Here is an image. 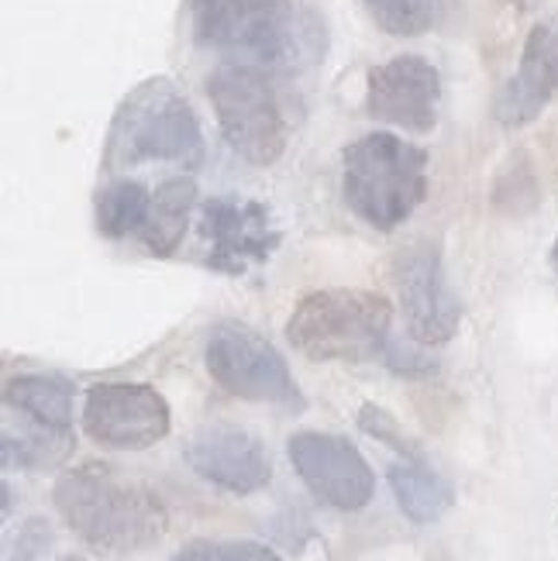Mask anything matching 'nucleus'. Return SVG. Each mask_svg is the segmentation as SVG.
<instances>
[{
  "label": "nucleus",
  "mask_w": 558,
  "mask_h": 561,
  "mask_svg": "<svg viewBox=\"0 0 558 561\" xmlns=\"http://www.w3.org/2000/svg\"><path fill=\"white\" fill-rule=\"evenodd\" d=\"M56 510L83 545L104 554H135L152 548L169 514L156 490L121 476L114 466H80L59 476Z\"/></svg>",
  "instance_id": "nucleus-1"
},
{
  "label": "nucleus",
  "mask_w": 558,
  "mask_h": 561,
  "mask_svg": "<svg viewBox=\"0 0 558 561\" xmlns=\"http://www.w3.org/2000/svg\"><path fill=\"white\" fill-rule=\"evenodd\" d=\"M201 45L231 53L238 62L294 72L318 59V21L294 0H186Z\"/></svg>",
  "instance_id": "nucleus-2"
},
{
  "label": "nucleus",
  "mask_w": 558,
  "mask_h": 561,
  "mask_svg": "<svg viewBox=\"0 0 558 561\" xmlns=\"http://www.w3.org/2000/svg\"><path fill=\"white\" fill-rule=\"evenodd\" d=\"M342 193L366 225L394 231L428 197V152L390 131L358 138L342 159Z\"/></svg>",
  "instance_id": "nucleus-3"
},
{
  "label": "nucleus",
  "mask_w": 558,
  "mask_h": 561,
  "mask_svg": "<svg viewBox=\"0 0 558 561\" xmlns=\"http://www.w3.org/2000/svg\"><path fill=\"white\" fill-rule=\"evenodd\" d=\"M394 307L369 289H321L304 297L286 337L310 362H366L390 348Z\"/></svg>",
  "instance_id": "nucleus-4"
},
{
  "label": "nucleus",
  "mask_w": 558,
  "mask_h": 561,
  "mask_svg": "<svg viewBox=\"0 0 558 561\" xmlns=\"http://www.w3.org/2000/svg\"><path fill=\"white\" fill-rule=\"evenodd\" d=\"M204 156V138L197 114L186 96L169 80L141 83L121 104L107 138V165L135 162H186L197 165Z\"/></svg>",
  "instance_id": "nucleus-5"
},
{
  "label": "nucleus",
  "mask_w": 558,
  "mask_h": 561,
  "mask_svg": "<svg viewBox=\"0 0 558 561\" xmlns=\"http://www.w3.org/2000/svg\"><path fill=\"white\" fill-rule=\"evenodd\" d=\"M217 125L231 149L252 165H273L289 141V117L270 69L249 62L217 66L207 80Z\"/></svg>",
  "instance_id": "nucleus-6"
},
{
  "label": "nucleus",
  "mask_w": 558,
  "mask_h": 561,
  "mask_svg": "<svg viewBox=\"0 0 558 561\" xmlns=\"http://www.w3.org/2000/svg\"><path fill=\"white\" fill-rule=\"evenodd\" d=\"M204 362L214 382L228 389L231 397L252 400V403H276V407L304 403L283 355L246 324H235V321L217 324L207 337Z\"/></svg>",
  "instance_id": "nucleus-7"
},
{
  "label": "nucleus",
  "mask_w": 558,
  "mask_h": 561,
  "mask_svg": "<svg viewBox=\"0 0 558 561\" xmlns=\"http://www.w3.org/2000/svg\"><path fill=\"white\" fill-rule=\"evenodd\" d=\"M83 431L90 442L114 451H141L169 434V403L152 386L101 382L87 393Z\"/></svg>",
  "instance_id": "nucleus-8"
},
{
  "label": "nucleus",
  "mask_w": 558,
  "mask_h": 561,
  "mask_svg": "<svg viewBox=\"0 0 558 561\" xmlns=\"http://www.w3.org/2000/svg\"><path fill=\"white\" fill-rule=\"evenodd\" d=\"M289 461L307 490L334 510H362L376 493V476L362 451L338 434L300 431L289 437Z\"/></svg>",
  "instance_id": "nucleus-9"
},
{
  "label": "nucleus",
  "mask_w": 558,
  "mask_h": 561,
  "mask_svg": "<svg viewBox=\"0 0 558 561\" xmlns=\"http://www.w3.org/2000/svg\"><path fill=\"white\" fill-rule=\"evenodd\" d=\"M442 77L421 56H397L369 69L366 111L369 117L403 131L424 135L439 125Z\"/></svg>",
  "instance_id": "nucleus-10"
},
{
  "label": "nucleus",
  "mask_w": 558,
  "mask_h": 561,
  "mask_svg": "<svg viewBox=\"0 0 558 561\" xmlns=\"http://www.w3.org/2000/svg\"><path fill=\"white\" fill-rule=\"evenodd\" d=\"M397 286H400L407 331L418 345L434 348L455 337L458 321H463V307H458L455 293L445 279L439 252L428 245L407 249L397 262Z\"/></svg>",
  "instance_id": "nucleus-11"
},
{
  "label": "nucleus",
  "mask_w": 558,
  "mask_h": 561,
  "mask_svg": "<svg viewBox=\"0 0 558 561\" xmlns=\"http://www.w3.org/2000/svg\"><path fill=\"white\" fill-rule=\"evenodd\" d=\"M201 231L210 241L207 265L228 276L265 265L280 249V231L273 228L270 210L252 201H207L201 210Z\"/></svg>",
  "instance_id": "nucleus-12"
},
{
  "label": "nucleus",
  "mask_w": 558,
  "mask_h": 561,
  "mask_svg": "<svg viewBox=\"0 0 558 561\" xmlns=\"http://www.w3.org/2000/svg\"><path fill=\"white\" fill-rule=\"evenodd\" d=\"M186 461L201 479L249 496L270 485L273 461L255 434L231 424H207L186 442Z\"/></svg>",
  "instance_id": "nucleus-13"
},
{
  "label": "nucleus",
  "mask_w": 558,
  "mask_h": 561,
  "mask_svg": "<svg viewBox=\"0 0 558 561\" xmlns=\"http://www.w3.org/2000/svg\"><path fill=\"white\" fill-rule=\"evenodd\" d=\"M555 93H558V35L548 24H535L524 42L521 66L500 90L493 114L503 128H524L548 107Z\"/></svg>",
  "instance_id": "nucleus-14"
},
{
  "label": "nucleus",
  "mask_w": 558,
  "mask_h": 561,
  "mask_svg": "<svg viewBox=\"0 0 558 561\" xmlns=\"http://www.w3.org/2000/svg\"><path fill=\"white\" fill-rule=\"evenodd\" d=\"M197 204V183L193 180H166L149 201V214H145V225H141V241L145 249L152 255L166 259L173 255L176 245L186 234L190 225V210Z\"/></svg>",
  "instance_id": "nucleus-15"
},
{
  "label": "nucleus",
  "mask_w": 558,
  "mask_h": 561,
  "mask_svg": "<svg viewBox=\"0 0 558 561\" xmlns=\"http://www.w3.org/2000/svg\"><path fill=\"white\" fill-rule=\"evenodd\" d=\"M390 485H394L400 510L414 524H434L439 517H445L448 506L455 503L452 485L439 472H431L424 461H414V458L390 466Z\"/></svg>",
  "instance_id": "nucleus-16"
},
{
  "label": "nucleus",
  "mask_w": 558,
  "mask_h": 561,
  "mask_svg": "<svg viewBox=\"0 0 558 561\" xmlns=\"http://www.w3.org/2000/svg\"><path fill=\"white\" fill-rule=\"evenodd\" d=\"M4 400L45 427H72V386L59 376H14L4 389Z\"/></svg>",
  "instance_id": "nucleus-17"
},
{
  "label": "nucleus",
  "mask_w": 558,
  "mask_h": 561,
  "mask_svg": "<svg viewBox=\"0 0 558 561\" xmlns=\"http://www.w3.org/2000/svg\"><path fill=\"white\" fill-rule=\"evenodd\" d=\"M152 193H145L141 183L117 180L107 183L96 197V228L107 238H128L132 231H141L145 214H149Z\"/></svg>",
  "instance_id": "nucleus-18"
},
{
  "label": "nucleus",
  "mask_w": 558,
  "mask_h": 561,
  "mask_svg": "<svg viewBox=\"0 0 558 561\" xmlns=\"http://www.w3.org/2000/svg\"><path fill=\"white\" fill-rule=\"evenodd\" d=\"M32 431H18V437L11 431H4V466L14 469H42V466H56L62 461L72 448V437L69 431L59 427H45L38 421H32Z\"/></svg>",
  "instance_id": "nucleus-19"
},
{
  "label": "nucleus",
  "mask_w": 558,
  "mask_h": 561,
  "mask_svg": "<svg viewBox=\"0 0 558 561\" xmlns=\"http://www.w3.org/2000/svg\"><path fill=\"white\" fill-rule=\"evenodd\" d=\"M369 18L394 38L424 35L439 21V0H362Z\"/></svg>",
  "instance_id": "nucleus-20"
},
{
  "label": "nucleus",
  "mask_w": 558,
  "mask_h": 561,
  "mask_svg": "<svg viewBox=\"0 0 558 561\" xmlns=\"http://www.w3.org/2000/svg\"><path fill=\"white\" fill-rule=\"evenodd\" d=\"M173 561H280L276 551L255 541H193Z\"/></svg>",
  "instance_id": "nucleus-21"
},
{
  "label": "nucleus",
  "mask_w": 558,
  "mask_h": 561,
  "mask_svg": "<svg viewBox=\"0 0 558 561\" xmlns=\"http://www.w3.org/2000/svg\"><path fill=\"white\" fill-rule=\"evenodd\" d=\"M358 427L366 431V434H373L376 442H386L390 448H397V451H403L407 458H414V461H421L418 458V451H414V445L407 442V437L400 434V427H397V421L390 417L386 410H379L376 403H366L358 410Z\"/></svg>",
  "instance_id": "nucleus-22"
},
{
  "label": "nucleus",
  "mask_w": 558,
  "mask_h": 561,
  "mask_svg": "<svg viewBox=\"0 0 558 561\" xmlns=\"http://www.w3.org/2000/svg\"><path fill=\"white\" fill-rule=\"evenodd\" d=\"M551 265H555V276H558V238H555V249H551Z\"/></svg>",
  "instance_id": "nucleus-23"
},
{
  "label": "nucleus",
  "mask_w": 558,
  "mask_h": 561,
  "mask_svg": "<svg viewBox=\"0 0 558 561\" xmlns=\"http://www.w3.org/2000/svg\"><path fill=\"white\" fill-rule=\"evenodd\" d=\"M506 4H514V8H527L531 0H506Z\"/></svg>",
  "instance_id": "nucleus-24"
},
{
  "label": "nucleus",
  "mask_w": 558,
  "mask_h": 561,
  "mask_svg": "<svg viewBox=\"0 0 558 561\" xmlns=\"http://www.w3.org/2000/svg\"><path fill=\"white\" fill-rule=\"evenodd\" d=\"M59 561H83L80 554H66V558H59Z\"/></svg>",
  "instance_id": "nucleus-25"
},
{
  "label": "nucleus",
  "mask_w": 558,
  "mask_h": 561,
  "mask_svg": "<svg viewBox=\"0 0 558 561\" xmlns=\"http://www.w3.org/2000/svg\"><path fill=\"white\" fill-rule=\"evenodd\" d=\"M18 561H29V558H18Z\"/></svg>",
  "instance_id": "nucleus-26"
}]
</instances>
